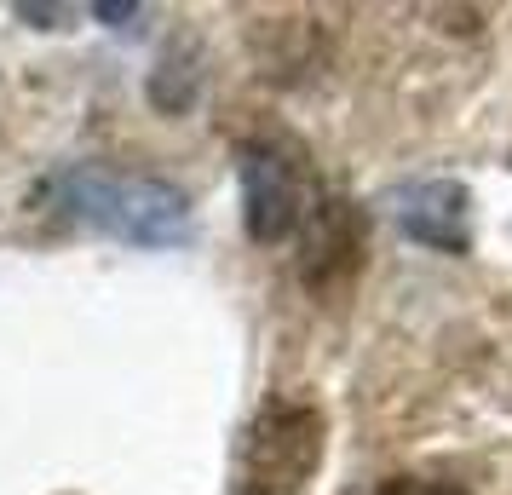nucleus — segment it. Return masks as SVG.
<instances>
[{
    "instance_id": "obj_3",
    "label": "nucleus",
    "mask_w": 512,
    "mask_h": 495,
    "mask_svg": "<svg viewBox=\"0 0 512 495\" xmlns=\"http://www.w3.org/2000/svg\"><path fill=\"white\" fill-rule=\"evenodd\" d=\"M242 196H248V236L254 242H288V236L317 219V185L305 173V156L277 144H248L242 150Z\"/></svg>"
},
{
    "instance_id": "obj_4",
    "label": "nucleus",
    "mask_w": 512,
    "mask_h": 495,
    "mask_svg": "<svg viewBox=\"0 0 512 495\" xmlns=\"http://www.w3.org/2000/svg\"><path fill=\"white\" fill-rule=\"evenodd\" d=\"M374 495H466L461 484H438V478H386Z\"/></svg>"
},
{
    "instance_id": "obj_2",
    "label": "nucleus",
    "mask_w": 512,
    "mask_h": 495,
    "mask_svg": "<svg viewBox=\"0 0 512 495\" xmlns=\"http://www.w3.org/2000/svg\"><path fill=\"white\" fill-rule=\"evenodd\" d=\"M317 461H323V415L300 398L265 403L242 449L254 495H294L317 472Z\"/></svg>"
},
{
    "instance_id": "obj_1",
    "label": "nucleus",
    "mask_w": 512,
    "mask_h": 495,
    "mask_svg": "<svg viewBox=\"0 0 512 495\" xmlns=\"http://www.w3.org/2000/svg\"><path fill=\"white\" fill-rule=\"evenodd\" d=\"M70 196H75V208H81V219L104 225L121 242L162 248V242L185 236V196L156 185V179H127V173L93 167V173H75L70 179Z\"/></svg>"
}]
</instances>
